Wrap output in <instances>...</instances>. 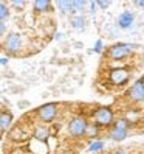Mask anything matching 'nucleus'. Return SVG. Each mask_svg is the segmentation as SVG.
<instances>
[{"mask_svg": "<svg viewBox=\"0 0 144 154\" xmlns=\"http://www.w3.org/2000/svg\"><path fill=\"white\" fill-rule=\"evenodd\" d=\"M110 76H112L115 84H124L129 79V73L125 70H113L110 73Z\"/></svg>", "mask_w": 144, "mask_h": 154, "instance_id": "8", "label": "nucleus"}, {"mask_svg": "<svg viewBox=\"0 0 144 154\" xmlns=\"http://www.w3.org/2000/svg\"><path fill=\"white\" fill-rule=\"evenodd\" d=\"M50 6H51L50 0H36V2H34V10H36V13H43V11L50 10Z\"/></svg>", "mask_w": 144, "mask_h": 154, "instance_id": "11", "label": "nucleus"}, {"mask_svg": "<svg viewBox=\"0 0 144 154\" xmlns=\"http://www.w3.org/2000/svg\"><path fill=\"white\" fill-rule=\"evenodd\" d=\"M20 45H22V39H20V36L19 34H10L8 38L5 39V48L8 51H17L20 48Z\"/></svg>", "mask_w": 144, "mask_h": 154, "instance_id": "6", "label": "nucleus"}, {"mask_svg": "<svg viewBox=\"0 0 144 154\" xmlns=\"http://www.w3.org/2000/svg\"><path fill=\"white\" fill-rule=\"evenodd\" d=\"M98 5H99L101 8H107V6L110 5V2H98Z\"/></svg>", "mask_w": 144, "mask_h": 154, "instance_id": "18", "label": "nucleus"}, {"mask_svg": "<svg viewBox=\"0 0 144 154\" xmlns=\"http://www.w3.org/2000/svg\"><path fill=\"white\" fill-rule=\"evenodd\" d=\"M137 5L138 6H144V2H137Z\"/></svg>", "mask_w": 144, "mask_h": 154, "instance_id": "22", "label": "nucleus"}, {"mask_svg": "<svg viewBox=\"0 0 144 154\" xmlns=\"http://www.w3.org/2000/svg\"><path fill=\"white\" fill-rule=\"evenodd\" d=\"M11 122H13V115H11L10 112L3 111L2 115H0V128H2V132H5L8 128H10Z\"/></svg>", "mask_w": 144, "mask_h": 154, "instance_id": "10", "label": "nucleus"}, {"mask_svg": "<svg viewBox=\"0 0 144 154\" xmlns=\"http://www.w3.org/2000/svg\"><path fill=\"white\" fill-rule=\"evenodd\" d=\"M57 6L60 8V11L62 13H68L71 8H73V2H64V0H62V2H57Z\"/></svg>", "mask_w": 144, "mask_h": 154, "instance_id": "13", "label": "nucleus"}, {"mask_svg": "<svg viewBox=\"0 0 144 154\" xmlns=\"http://www.w3.org/2000/svg\"><path fill=\"white\" fill-rule=\"evenodd\" d=\"M71 23H73L75 28H82V26H84V19H82L81 16L73 17V20H71Z\"/></svg>", "mask_w": 144, "mask_h": 154, "instance_id": "14", "label": "nucleus"}, {"mask_svg": "<svg viewBox=\"0 0 144 154\" xmlns=\"http://www.w3.org/2000/svg\"><path fill=\"white\" fill-rule=\"evenodd\" d=\"M56 112H57V111H56V104H54V103L45 104V106L39 107V111H37L39 119H40L42 122H45V123H50L53 119H54Z\"/></svg>", "mask_w": 144, "mask_h": 154, "instance_id": "4", "label": "nucleus"}, {"mask_svg": "<svg viewBox=\"0 0 144 154\" xmlns=\"http://www.w3.org/2000/svg\"><path fill=\"white\" fill-rule=\"evenodd\" d=\"M113 154H127V152H125L124 149H116V151H115Z\"/></svg>", "mask_w": 144, "mask_h": 154, "instance_id": "19", "label": "nucleus"}, {"mask_svg": "<svg viewBox=\"0 0 144 154\" xmlns=\"http://www.w3.org/2000/svg\"><path fill=\"white\" fill-rule=\"evenodd\" d=\"M110 135H112V139H113L115 142L124 140V139H125V135H127V129H125V125H124V122H121V123H116V125L113 126V129H112Z\"/></svg>", "mask_w": 144, "mask_h": 154, "instance_id": "7", "label": "nucleus"}, {"mask_svg": "<svg viewBox=\"0 0 144 154\" xmlns=\"http://www.w3.org/2000/svg\"><path fill=\"white\" fill-rule=\"evenodd\" d=\"M130 51H132L130 44H118V45H115V47H112L109 50V58L113 59V61H119V59L127 56Z\"/></svg>", "mask_w": 144, "mask_h": 154, "instance_id": "2", "label": "nucleus"}, {"mask_svg": "<svg viewBox=\"0 0 144 154\" xmlns=\"http://www.w3.org/2000/svg\"><path fill=\"white\" fill-rule=\"evenodd\" d=\"M95 122L99 126H110L113 122V112L109 109V107H101L98 109L95 114Z\"/></svg>", "mask_w": 144, "mask_h": 154, "instance_id": "3", "label": "nucleus"}, {"mask_svg": "<svg viewBox=\"0 0 144 154\" xmlns=\"http://www.w3.org/2000/svg\"><path fill=\"white\" fill-rule=\"evenodd\" d=\"M6 16H8V8H6L5 3H2L0 5V19H2V22H5Z\"/></svg>", "mask_w": 144, "mask_h": 154, "instance_id": "15", "label": "nucleus"}, {"mask_svg": "<svg viewBox=\"0 0 144 154\" xmlns=\"http://www.w3.org/2000/svg\"><path fill=\"white\" fill-rule=\"evenodd\" d=\"M88 126L90 125L87 123V120L84 119V117H76V119H73L70 122L68 131H70V134L73 135V137H82V135L87 134Z\"/></svg>", "mask_w": 144, "mask_h": 154, "instance_id": "1", "label": "nucleus"}, {"mask_svg": "<svg viewBox=\"0 0 144 154\" xmlns=\"http://www.w3.org/2000/svg\"><path fill=\"white\" fill-rule=\"evenodd\" d=\"M141 83H143V86H144V76L141 78Z\"/></svg>", "mask_w": 144, "mask_h": 154, "instance_id": "23", "label": "nucleus"}, {"mask_svg": "<svg viewBox=\"0 0 144 154\" xmlns=\"http://www.w3.org/2000/svg\"><path fill=\"white\" fill-rule=\"evenodd\" d=\"M85 2H73V8H82Z\"/></svg>", "mask_w": 144, "mask_h": 154, "instance_id": "17", "label": "nucleus"}, {"mask_svg": "<svg viewBox=\"0 0 144 154\" xmlns=\"http://www.w3.org/2000/svg\"><path fill=\"white\" fill-rule=\"evenodd\" d=\"M5 33V22H2V34Z\"/></svg>", "mask_w": 144, "mask_h": 154, "instance_id": "21", "label": "nucleus"}, {"mask_svg": "<svg viewBox=\"0 0 144 154\" xmlns=\"http://www.w3.org/2000/svg\"><path fill=\"white\" fill-rule=\"evenodd\" d=\"M129 97L133 100V101H137V103H140V101H143V100H144V86L141 83V79L137 81V83L130 87Z\"/></svg>", "mask_w": 144, "mask_h": 154, "instance_id": "5", "label": "nucleus"}, {"mask_svg": "<svg viewBox=\"0 0 144 154\" xmlns=\"http://www.w3.org/2000/svg\"><path fill=\"white\" fill-rule=\"evenodd\" d=\"M102 146H104V143H102V142H95V143L90 145V151H99Z\"/></svg>", "mask_w": 144, "mask_h": 154, "instance_id": "16", "label": "nucleus"}, {"mask_svg": "<svg viewBox=\"0 0 144 154\" xmlns=\"http://www.w3.org/2000/svg\"><path fill=\"white\" fill-rule=\"evenodd\" d=\"M48 134H50V131H48L47 126L40 125V126H37V128H36V131H34V137L37 139V140H45V139L48 137Z\"/></svg>", "mask_w": 144, "mask_h": 154, "instance_id": "12", "label": "nucleus"}, {"mask_svg": "<svg viewBox=\"0 0 144 154\" xmlns=\"http://www.w3.org/2000/svg\"><path fill=\"white\" fill-rule=\"evenodd\" d=\"M16 6H22V5H25V2H13Z\"/></svg>", "mask_w": 144, "mask_h": 154, "instance_id": "20", "label": "nucleus"}, {"mask_svg": "<svg viewBox=\"0 0 144 154\" xmlns=\"http://www.w3.org/2000/svg\"><path fill=\"white\" fill-rule=\"evenodd\" d=\"M132 22H133V14L130 11H124L118 19V25L121 26V28H129V26L132 25Z\"/></svg>", "mask_w": 144, "mask_h": 154, "instance_id": "9", "label": "nucleus"}, {"mask_svg": "<svg viewBox=\"0 0 144 154\" xmlns=\"http://www.w3.org/2000/svg\"><path fill=\"white\" fill-rule=\"evenodd\" d=\"M64 154H71V152H64Z\"/></svg>", "mask_w": 144, "mask_h": 154, "instance_id": "24", "label": "nucleus"}]
</instances>
